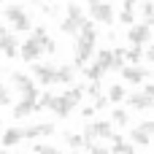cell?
<instances>
[{
  "mask_svg": "<svg viewBox=\"0 0 154 154\" xmlns=\"http://www.w3.org/2000/svg\"><path fill=\"white\" fill-rule=\"evenodd\" d=\"M130 141H133L135 146H143V149H146V146H152V135H146V133H143V130H138V127H133V130H130Z\"/></svg>",
  "mask_w": 154,
  "mask_h": 154,
  "instance_id": "20",
  "label": "cell"
},
{
  "mask_svg": "<svg viewBox=\"0 0 154 154\" xmlns=\"http://www.w3.org/2000/svg\"><path fill=\"white\" fill-rule=\"evenodd\" d=\"M138 0H125V11H133V5H135Z\"/></svg>",
  "mask_w": 154,
  "mask_h": 154,
  "instance_id": "38",
  "label": "cell"
},
{
  "mask_svg": "<svg viewBox=\"0 0 154 154\" xmlns=\"http://www.w3.org/2000/svg\"><path fill=\"white\" fill-rule=\"evenodd\" d=\"M5 19L14 24V30H16V32H24V30H30V27H32L30 16L24 14V8H22V5H8V8H5Z\"/></svg>",
  "mask_w": 154,
  "mask_h": 154,
  "instance_id": "3",
  "label": "cell"
},
{
  "mask_svg": "<svg viewBox=\"0 0 154 154\" xmlns=\"http://www.w3.org/2000/svg\"><path fill=\"white\" fill-rule=\"evenodd\" d=\"M51 133H54V125L43 122V125H32V127L22 130V138H27V141H35V138H41V135H51Z\"/></svg>",
  "mask_w": 154,
  "mask_h": 154,
  "instance_id": "11",
  "label": "cell"
},
{
  "mask_svg": "<svg viewBox=\"0 0 154 154\" xmlns=\"http://www.w3.org/2000/svg\"><path fill=\"white\" fill-rule=\"evenodd\" d=\"M35 100H38V92L35 89H30V92H24L22 95V100L14 106V116L16 119H24V116H30V114H35L38 111V106H35Z\"/></svg>",
  "mask_w": 154,
  "mask_h": 154,
  "instance_id": "4",
  "label": "cell"
},
{
  "mask_svg": "<svg viewBox=\"0 0 154 154\" xmlns=\"http://www.w3.org/2000/svg\"><path fill=\"white\" fill-rule=\"evenodd\" d=\"M84 79H89V81H100L103 79V70L92 62V65H84Z\"/></svg>",
  "mask_w": 154,
  "mask_h": 154,
  "instance_id": "22",
  "label": "cell"
},
{
  "mask_svg": "<svg viewBox=\"0 0 154 154\" xmlns=\"http://www.w3.org/2000/svg\"><path fill=\"white\" fill-rule=\"evenodd\" d=\"M60 30H62L65 35H79V24H76V22H70V19H62Z\"/></svg>",
  "mask_w": 154,
  "mask_h": 154,
  "instance_id": "26",
  "label": "cell"
},
{
  "mask_svg": "<svg viewBox=\"0 0 154 154\" xmlns=\"http://www.w3.org/2000/svg\"><path fill=\"white\" fill-rule=\"evenodd\" d=\"M65 19L76 22V24H79V30H81V24L87 22V16H84V8H81V5H76V3H70V5H68V16H65Z\"/></svg>",
  "mask_w": 154,
  "mask_h": 154,
  "instance_id": "17",
  "label": "cell"
},
{
  "mask_svg": "<svg viewBox=\"0 0 154 154\" xmlns=\"http://www.w3.org/2000/svg\"><path fill=\"white\" fill-rule=\"evenodd\" d=\"M108 100H111V103H119V100H125V87L114 84V87L108 89Z\"/></svg>",
  "mask_w": 154,
  "mask_h": 154,
  "instance_id": "24",
  "label": "cell"
},
{
  "mask_svg": "<svg viewBox=\"0 0 154 154\" xmlns=\"http://www.w3.org/2000/svg\"><path fill=\"white\" fill-rule=\"evenodd\" d=\"M0 154H8V152H0Z\"/></svg>",
  "mask_w": 154,
  "mask_h": 154,
  "instance_id": "42",
  "label": "cell"
},
{
  "mask_svg": "<svg viewBox=\"0 0 154 154\" xmlns=\"http://www.w3.org/2000/svg\"><path fill=\"white\" fill-rule=\"evenodd\" d=\"M32 73L38 76V81H41L43 87L54 84V65H41V62H35V65H32Z\"/></svg>",
  "mask_w": 154,
  "mask_h": 154,
  "instance_id": "13",
  "label": "cell"
},
{
  "mask_svg": "<svg viewBox=\"0 0 154 154\" xmlns=\"http://www.w3.org/2000/svg\"><path fill=\"white\" fill-rule=\"evenodd\" d=\"M8 103H11V92L0 84V106H8Z\"/></svg>",
  "mask_w": 154,
  "mask_h": 154,
  "instance_id": "33",
  "label": "cell"
},
{
  "mask_svg": "<svg viewBox=\"0 0 154 154\" xmlns=\"http://www.w3.org/2000/svg\"><path fill=\"white\" fill-rule=\"evenodd\" d=\"M111 119H114L116 125H127V122H130V114L122 111V108H114V111H111Z\"/></svg>",
  "mask_w": 154,
  "mask_h": 154,
  "instance_id": "27",
  "label": "cell"
},
{
  "mask_svg": "<svg viewBox=\"0 0 154 154\" xmlns=\"http://www.w3.org/2000/svg\"><path fill=\"white\" fill-rule=\"evenodd\" d=\"M89 11H92L95 22H100V24H114V8H111V3H97V5H89Z\"/></svg>",
  "mask_w": 154,
  "mask_h": 154,
  "instance_id": "6",
  "label": "cell"
},
{
  "mask_svg": "<svg viewBox=\"0 0 154 154\" xmlns=\"http://www.w3.org/2000/svg\"><path fill=\"white\" fill-rule=\"evenodd\" d=\"M81 114H84V116H92V114H95V108H92V106H84V108H81Z\"/></svg>",
  "mask_w": 154,
  "mask_h": 154,
  "instance_id": "37",
  "label": "cell"
},
{
  "mask_svg": "<svg viewBox=\"0 0 154 154\" xmlns=\"http://www.w3.org/2000/svg\"><path fill=\"white\" fill-rule=\"evenodd\" d=\"M122 79H127L130 84H141L143 79H149V70L141 65H125L122 68Z\"/></svg>",
  "mask_w": 154,
  "mask_h": 154,
  "instance_id": "7",
  "label": "cell"
},
{
  "mask_svg": "<svg viewBox=\"0 0 154 154\" xmlns=\"http://www.w3.org/2000/svg\"><path fill=\"white\" fill-rule=\"evenodd\" d=\"M65 143H68L70 149H81V146H84V138L76 135V133H65Z\"/></svg>",
  "mask_w": 154,
  "mask_h": 154,
  "instance_id": "25",
  "label": "cell"
},
{
  "mask_svg": "<svg viewBox=\"0 0 154 154\" xmlns=\"http://www.w3.org/2000/svg\"><path fill=\"white\" fill-rule=\"evenodd\" d=\"M116 154H138V152H135V146H133V143H125V146H122V152H116Z\"/></svg>",
  "mask_w": 154,
  "mask_h": 154,
  "instance_id": "35",
  "label": "cell"
},
{
  "mask_svg": "<svg viewBox=\"0 0 154 154\" xmlns=\"http://www.w3.org/2000/svg\"><path fill=\"white\" fill-rule=\"evenodd\" d=\"M87 149H89L92 154H111V152H108V146H95V143H92V146H87Z\"/></svg>",
  "mask_w": 154,
  "mask_h": 154,
  "instance_id": "34",
  "label": "cell"
},
{
  "mask_svg": "<svg viewBox=\"0 0 154 154\" xmlns=\"http://www.w3.org/2000/svg\"><path fill=\"white\" fill-rule=\"evenodd\" d=\"M87 3H89V5H97V3H100V0H87Z\"/></svg>",
  "mask_w": 154,
  "mask_h": 154,
  "instance_id": "39",
  "label": "cell"
},
{
  "mask_svg": "<svg viewBox=\"0 0 154 154\" xmlns=\"http://www.w3.org/2000/svg\"><path fill=\"white\" fill-rule=\"evenodd\" d=\"M141 14H143V24H149V27H152V22H154V5H152V0H143Z\"/></svg>",
  "mask_w": 154,
  "mask_h": 154,
  "instance_id": "23",
  "label": "cell"
},
{
  "mask_svg": "<svg viewBox=\"0 0 154 154\" xmlns=\"http://www.w3.org/2000/svg\"><path fill=\"white\" fill-rule=\"evenodd\" d=\"M84 97V89L81 87H73V89H68L65 95H54V106H51V111L57 114V116H68L76 106H79V100Z\"/></svg>",
  "mask_w": 154,
  "mask_h": 154,
  "instance_id": "2",
  "label": "cell"
},
{
  "mask_svg": "<svg viewBox=\"0 0 154 154\" xmlns=\"http://www.w3.org/2000/svg\"><path fill=\"white\" fill-rule=\"evenodd\" d=\"M119 22L130 27V24H135V14H133V11H122V14H119Z\"/></svg>",
  "mask_w": 154,
  "mask_h": 154,
  "instance_id": "29",
  "label": "cell"
},
{
  "mask_svg": "<svg viewBox=\"0 0 154 154\" xmlns=\"http://www.w3.org/2000/svg\"><path fill=\"white\" fill-rule=\"evenodd\" d=\"M127 41L133 43V46H143V43H149L152 41V27L149 24H130V30H127Z\"/></svg>",
  "mask_w": 154,
  "mask_h": 154,
  "instance_id": "5",
  "label": "cell"
},
{
  "mask_svg": "<svg viewBox=\"0 0 154 154\" xmlns=\"http://www.w3.org/2000/svg\"><path fill=\"white\" fill-rule=\"evenodd\" d=\"M19 57H22L24 62H35V60L41 57V46H38L32 38H27V41L22 43V49H19Z\"/></svg>",
  "mask_w": 154,
  "mask_h": 154,
  "instance_id": "9",
  "label": "cell"
},
{
  "mask_svg": "<svg viewBox=\"0 0 154 154\" xmlns=\"http://www.w3.org/2000/svg\"><path fill=\"white\" fill-rule=\"evenodd\" d=\"M143 95H146V97H152V100H154V84H152V81H149V84L143 87Z\"/></svg>",
  "mask_w": 154,
  "mask_h": 154,
  "instance_id": "36",
  "label": "cell"
},
{
  "mask_svg": "<svg viewBox=\"0 0 154 154\" xmlns=\"http://www.w3.org/2000/svg\"><path fill=\"white\" fill-rule=\"evenodd\" d=\"M127 106L135 108V111H149V108H154V100L146 97L143 92H133V95L127 97Z\"/></svg>",
  "mask_w": 154,
  "mask_h": 154,
  "instance_id": "12",
  "label": "cell"
},
{
  "mask_svg": "<svg viewBox=\"0 0 154 154\" xmlns=\"http://www.w3.org/2000/svg\"><path fill=\"white\" fill-rule=\"evenodd\" d=\"M24 138H22V130L19 127H11V130H5L3 133V146H16V143H22Z\"/></svg>",
  "mask_w": 154,
  "mask_h": 154,
  "instance_id": "19",
  "label": "cell"
},
{
  "mask_svg": "<svg viewBox=\"0 0 154 154\" xmlns=\"http://www.w3.org/2000/svg\"><path fill=\"white\" fill-rule=\"evenodd\" d=\"M141 60H143V51H141V46L125 49V62H130V65H138Z\"/></svg>",
  "mask_w": 154,
  "mask_h": 154,
  "instance_id": "21",
  "label": "cell"
},
{
  "mask_svg": "<svg viewBox=\"0 0 154 154\" xmlns=\"http://www.w3.org/2000/svg\"><path fill=\"white\" fill-rule=\"evenodd\" d=\"M95 41H97V32H95V27H92V22L87 19L84 24H81V30H79V38H76V68H84V65H89V57H92V51H95Z\"/></svg>",
  "mask_w": 154,
  "mask_h": 154,
  "instance_id": "1",
  "label": "cell"
},
{
  "mask_svg": "<svg viewBox=\"0 0 154 154\" xmlns=\"http://www.w3.org/2000/svg\"><path fill=\"white\" fill-rule=\"evenodd\" d=\"M0 32H8V30H5V27H3V24H0Z\"/></svg>",
  "mask_w": 154,
  "mask_h": 154,
  "instance_id": "40",
  "label": "cell"
},
{
  "mask_svg": "<svg viewBox=\"0 0 154 154\" xmlns=\"http://www.w3.org/2000/svg\"><path fill=\"white\" fill-rule=\"evenodd\" d=\"M30 38H32V41H35V43H38L41 49H46V51H51V54L57 51V43H54V41H51V38L46 35V30H43V27H35V32H32Z\"/></svg>",
  "mask_w": 154,
  "mask_h": 154,
  "instance_id": "14",
  "label": "cell"
},
{
  "mask_svg": "<svg viewBox=\"0 0 154 154\" xmlns=\"http://www.w3.org/2000/svg\"><path fill=\"white\" fill-rule=\"evenodd\" d=\"M95 65L106 73V70H114V54H111V49H103V51H97L95 54Z\"/></svg>",
  "mask_w": 154,
  "mask_h": 154,
  "instance_id": "15",
  "label": "cell"
},
{
  "mask_svg": "<svg viewBox=\"0 0 154 154\" xmlns=\"http://www.w3.org/2000/svg\"><path fill=\"white\" fill-rule=\"evenodd\" d=\"M138 130H143L146 135H152V133H154V122H152V119H143V122L138 125Z\"/></svg>",
  "mask_w": 154,
  "mask_h": 154,
  "instance_id": "31",
  "label": "cell"
},
{
  "mask_svg": "<svg viewBox=\"0 0 154 154\" xmlns=\"http://www.w3.org/2000/svg\"><path fill=\"white\" fill-rule=\"evenodd\" d=\"M0 3H3V0H0Z\"/></svg>",
  "mask_w": 154,
  "mask_h": 154,
  "instance_id": "43",
  "label": "cell"
},
{
  "mask_svg": "<svg viewBox=\"0 0 154 154\" xmlns=\"http://www.w3.org/2000/svg\"><path fill=\"white\" fill-rule=\"evenodd\" d=\"M73 79H76V68L73 65H57L54 68V84H73Z\"/></svg>",
  "mask_w": 154,
  "mask_h": 154,
  "instance_id": "10",
  "label": "cell"
},
{
  "mask_svg": "<svg viewBox=\"0 0 154 154\" xmlns=\"http://www.w3.org/2000/svg\"><path fill=\"white\" fill-rule=\"evenodd\" d=\"M92 127H95V135H97V138H111V135H114V130H111V119L92 122Z\"/></svg>",
  "mask_w": 154,
  "mask_h": 154,
  "instance_id": "18",
  "label": "cell"
},
{
  "mask_svg": "<svg viewBox=\"0 0 154 154\" xmlns=\"http://www.w3.org/2000/svg\"><path fill=\"white\" fill-rule=\"evenodd\" d=\"M11 81H14V87L24 95V92H30V89H35V84H32V79L30 76H24V73H14L11 76Z\"/></svg>",
  "mask_w": 154,
  "mask_h": 154,
  "instance_id": "16",
  "label": "cell"
},
{
  "mask_svg": "<svg viewBox=\"0 0 154 154\" xmlns=\"http://www.w3.org/2000/svg\"><path fill=\"white\" fill-rule=\"evenodd\" d=\"M92 108H95V111H103V108H108V97H103V95H100V97H95V106H92Z\"/></svg>",
  "mask_w": 154,
  "mask_h": 154,
  "instance_id": "32",
  "label": "cell"
},
{
  "mask_svg": "<svg viewBox=\"0 0 154 154\" xmlns=\"http://www.w3.org/2000/svg\"><path fill=\"white\" fill-rule=\"evenodd\" d=\"M0 51H3L8 60H16V57H19L16 38H14V35H8V32H0Z\"/></svg>",
  "mask_w": 154,
  "mask_h": 154,
  "instance_id": "8",
  "label": "cell"
},
{
  "mask_svg": "<svg viewBox=\"0 0 154 154\" xmlns=\"http://www.w3.org/2000/svg\"><path fill=\"white\" fill-rule=\"evenodd\" d=\"M0 79H3V68H0Z\"/></svg>",
  "mask_w": 154,
  "mask_h": 154,
  "instance_id": "41",
  "label": "cell"
},
{
  "mask_svg": "<svg viewBox=\"0 0 154 154\" xmlns=\"http://www.w3.org/2000/svg\"><path fill=\"white\" fill-rule=\"evenodd\" d=\"M35 154H62L60 149L54 146H43V143H35Z\"/></svg>",
  "mask_w": 154,
  "mask_h": 154,
  "instance_id": "30",
  "label": "cell"
},
{
  "mask_svg": "<svg viewBox=\"0 0 154 154\" xmlns=\"http://www.w3.org/2000/svg\"><path fill=\"white\" fill-rule=\"evenodd\" d=\"M81 89H84L89 97H100V81H89V84H87V87H81Z\"/></svg>",
  "mask_w": 154,
  "mask_h": 154,
  "instance_id": "28",
  "label": "cell"
}]
</instances>
